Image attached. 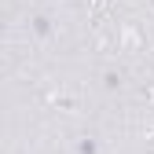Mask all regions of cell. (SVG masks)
I'll use <instances>...</instances> for the list:
<instances>
[{
	"mask_svg": "<svg viewBox=\"0 0 154 154\" xmlns=\"http://www.w3.org/2000/svg\"><path fill=\"white\" fill-rule=\"evenodd\" d=\"M29 29H33V37L37 41H51V33H55V22L44 15V11H37L33 18H29Z\"/></svg>",
	"mask_w": 154,
	"mask_h": 154,
	"instance_id": "cell-1",
	"label": "cell"
},
{
	"mask_svg": "<svg viewBox=\"0 0 154 154\" xmlns=\"http://www.w3.org/2000/svg\"><path fill=\"white\" fill-rule=\"evenodd\" d=\"M147 154H154V147H150V150H147Z\"/></svg>",
	"mask_w": 154,
	"mask_h": 154,
	"instance_id": "cell-5",
	"label": "cell"
},
{
	"mask_svg": "<svg viewBox=\"0 0 154 154\" xmlns=\"http://www.w3.org/2000/svg\"><path fill=\"white\" fill-rule=\"evenodd\" d=\"M150 132H154V125H150Z\"/></svg>",
	"mask_w": 154,
	"mask_h": 154,
	"instance_id": "cell-6",
	"label": "cell"
},
{
	"mask_svg": "<svg viewBox=\"0 0 154 154\" xmlns=\"http://www.w3.org/2000/svg\"><path fill=\"white\" fill-rule=\"evenodd\" d=\"M51 103L59 106V110H70V114L77 110V99H73V95H51Z\"/></svg>",
	"mask_w": 154,
	"mask_h": 154,
	"instance_id": "cell-4",
	"label": "cell"
},
{
	"mask_svg": "<svg viewBox=\"0 0 154 154\" xmlns=\"http://www.w3.org/2000/svg\"><path fill=\"white\" fill-rule=\"evenodd\" d=\"M121 85H125V77H121V70H106V73H103V88H106V92H118Z\"/></svg>",
	"mask_w": 154,
	"mask_h": 154,
	"instance_id": "cell-3",
	"label": "cell"
},
{
	"mask_svg": "<svg viewBox=\"0 0 154 154\" xmlns=\"http://www.w3.org/2000/svg\"><path fill=\"white\" fill-rule=\"evenodd\" d=\"M73 154H103V143L95 140V136H81L73 143Z\"/></svg>",
	"mask_w": 154,
	"mask_h": 154,
	"instance_id": "cell-2",
	"label": "cell"
}]
</instances>
